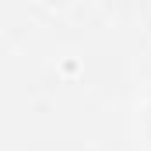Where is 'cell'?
I'll list each match as a JSON object with an SVG mask.
<instances>
[]
</instances>
